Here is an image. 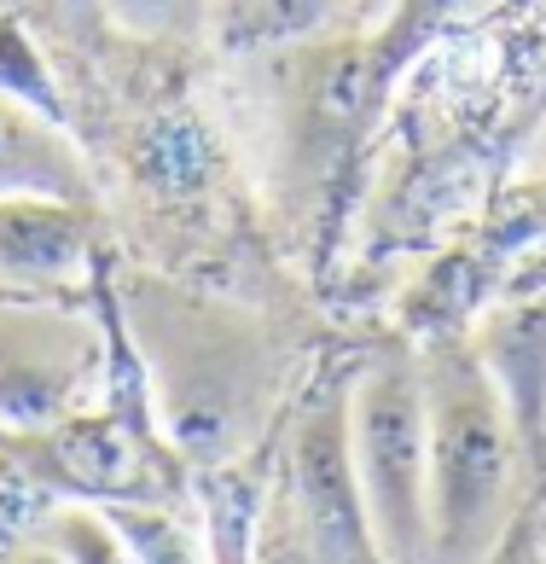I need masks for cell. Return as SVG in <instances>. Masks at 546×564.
I'll list each match as a JSON object with an SVG mask.
<instances>
[{
    "label": "cell",
    "instance_id": "cell-11",
    "mask_svg": "<svg viewBox=\"0 0 546 564\" xmlns=\"http://www.w3.org/2000/svg\"><path fill=\"white\" fill-rule=\"evenodd\" d=\"M209 7L216 0H99V12L145 41H175L209 30Z\"/></svg>",
    "mask_w": 546,
    "mask_h": 564
},
{
    "label": "cell",
    "instance_id": "cell-9",
    "mask_svg": "<svg viewBox=\"0 0 546 564\" xmlns=\"http://www.w3.org/2000/svg\"><path fill=\"white\" fill-rule=\"evenodd\" d=\"M354 0H216L209 30L227 53H267V47H297V41L326 35L343 24Z\"/></svg>",
    "mask_w": 546,
    "mask_h": 564
},
{
    "label": "cell",
    "instance_id": "cell-16",
    "mask_svg": "<svg viewBox=\"0 0 546 564\" xmlns=\"http://www.w3.org/2000/svg\"><path fill=\"white\" fill-rule=\"evenodd\" d=\"M540 558H546V507H540Z\"/></svg>",
    "mask_w": 546,
    "mask_h": 564
},
{
    "label": "cell",
    "instance_id": "cell-10",
    "mask_svg": "<svg viewBox=\"0 0 546 564\" xmlns=\"http://www.w3.org/2000/svg\"><path fill=\"white\" fill-rule=\"evenodd\" d=\"M35 535L47 541V547L65 553V564H145L129 547V535L111 524V512L88 507V500H65V507H53L35 524Z\"/></svg>",
    "mask_w": 546,
    "mask_h": 564
},
{
    "label": "cell",
    "instance_id": "cell-3",
    "mask_svg": "<svg viewBox=\"0 0 546 564\" xmlns=\"http://www.w3.org/2000/svg\"><path fill=\"white\" fill-rule=\"evenodd\" d=\"M343 402L349 384L326 390L297 420V436H291V524H297L303 564H390L349 466Z\"/></svg>",
    "mask_w": 546,
    "mask_h": 564
},
{
    "label": "cell",
    "instance_id": "cell-13",
    "mask_svg": "<svg viewBox=\"0 0 546 564\" xmlns=\"http://www.w3.org/2000/svg\"><path fill=\"white\" fill-rule=\"evenodd\" d=\"M482 564H546L540 558V500H529V507L517 512V524L500 535V547Z\"/></svg>",
    "mask_w": 546,
    "mask_h": 564
},
{
    "label": "cell",
    "instance_id": "cell-15",
    "mask_svg": "<svg viewBox=\"0 0 546 564\" xmlns=\"http://www.w3.org/2000/svg\"><path fill=\"white\" fill-rule=\"evenodd\" d=\"M529 170H540V175H546V129H540V140H535V152H529Z\"/></svg>",
    "mask_w": 546,
    "mask_h": 564
},
{
    "label": "cell",
    "instance_id": "cell-6",
    "mask_svg": "<svg viewBox=\"0 0 546 564\" xmlns=\"http://www.w3.org/2000/svg\"><path fill=\"white\" fill-rule=\"evenodd\" d=\"M99 227L81 198L65 193H0V291L58 297L94 274Z\"/></svg>",
    "mask_w": 546,
    "mask_h": 564
},
{
    "label": "cell",
    "instance_id": "cell-12",
    "mask_svg": "<svg viewBox=\"0 0 546 564\" xmlns=\"http://www.w3.org/2000/svg\"><path fill=\"white\" fill-rule=\"evenodd\" d=\"M0 94H12V99H24V106H35V111L58 117L53 76H47V65L30 53V41L18 35L12 18H0Z\"/></svg>",
    "mask_w": 546,
    "mask_h": 564
},
{
    "label": "cell",
    "instance_id": "cell-8",
    "mask_svg": "<svg viewBox=\"0 0 546 564\" xmlns=\"http://www.w3.org/2000/svg\"><path fill=\"white\" fill-rule=\"evenodd\" d=\"M0 193H88L76 145L58 134V117L0 94Z\"/></svg>",
    "mask_w": 546,
    "mask_h": 564
},
{
    "label": "cell",
    "instance_id": "cell-17",
    "mask_svg": "<svg viewBox=\"0 0 546 564\" xmlns=\"http://www.w3.org/2000/svg\"><path fill=\"white\" fill-rule=\"evenodd\" d=\"M540 99H546V76H540Z\"/></svg>",
    "mask_w": 546,
    "mask_h": 564
},
{
    "label": "cell",
    "instance_id": "cell-5",
    "mask_svg": "<svg viewBox=\"0 0 546 564\" xmlns=\"http://www.w3.org/2000/svg\"><path fill=\"white\" fill-rule=\"evenodd\" d=\"M94 379V332L53 308H24L0 291V425L24 431L70 413Z\"/></svg>",
    "mask_w": 546,
    "mask_h": 564
},
{
    "label": "cell",
    "instance_id": "cell-2",
    "mask_svg": "<svg viewBox=\"0 0 546 564\" xmlns=\"http://www.w3.org/2000/svg\"><path fill=\"white\" fill-rule=\"evenodd\" d=\"M349 466L390 564H430V436L418 349H384L349 379Z\"/></svg>",
    "mask_w": 546,
    "mask_h": 564
},
{
    "label": "cell",
    "instance_id": "cell-18",
    "mask_svg": "<svg viewBox=\"0 0 546 564\" xmlns=\"http://www.w3.org/2000/svg\"><path fill=\"white\" fill-rule=\"evenodd\" d=\"M0 466H7V448H0Z\"/></svg>",
    "mask_w": 546,
    "mask_h": 564
},
{
    "label": "cell",
    "instance_id": "cell-14",
    "mask_svg": "<svg viewBox=\"0 0 546 564\" xmlns=\"http://www.w3.org/2000/svg\"><path fill=\"white\" fill-rule=\"evenodd\" d=\"M0 564H65V553L47 547L41 535H30V541H12V547L0 553Z\"/></svg>",
    "mask_w": 546,
    "mask_h": 564
},
{
    "label": "cell",
    "instance_id": "cell-7",
    "mask_svg": "<svg viewBox=\"0 0 546 564\" xmlns=\"http://www.w3.org/2000/svg\"><path fill=\"white\" fill-rule=\"evenodd\" d=\"M471 349L489 367V379L500 390V402H506L523 448H529L535 471H540V489H546V297L489 315L471 332Z\"/></svg>",
    "mask_w": 546,
    "mask_h": 564
},
{
    "label": "cell",
    "instance_id": "cell-1",
    "mask_svg": "<svg viewBox=\"0 0 546 564\" xmlns=\"http://www.w3.org/2000/svg\"><path fill=\"white\" fill-rule=\"evenodd\" d=\"M418 372L430 436V564H482L535 500L540 471L471 338H430Z\"/></svg>",
    "mask_w": 546,
    "mask_h": 564
},
{
    "label": "cell",
    "instance_id": "cell-4",
    "mask_svg": "<svg viewBox=\"0 0 546 564\" xmlns=\"http://www.w3.org/2000/svg\"><path fill=\"white\" fill-rule=\"evenodd\" d=\"M0 448H7V466H18L30 484L65 495V500H88V507L145 500V489H152L140 443L111 413L70 408L47 425H24V431L0 425Z\"/></svg>",
    "mask_w": 546,
    "mask_h": 564
}]
</instances>
